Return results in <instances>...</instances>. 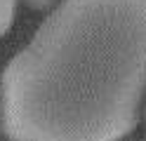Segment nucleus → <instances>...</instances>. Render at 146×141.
<instances>
[{"mask_svg":"<svg viewBox=\"0 0 146 141\" xmlns=\"http://www.w3.org/2000/svg\"><path fill=\"white\" fill-rule=\"evenodd\" d=\"M146 89V0H64L0 75L10 141H120Z\"/></svg>","mask_w":146,"mask_h":141,"instance_id":"nucleus-1","label":"nucleus"},{"mask_svg":"<svg viewBox=\"0 0 146 141\" xmlns=\"http://www.w3.org/2000/svg\"><path fill=\"white\" fill-rule=\"evenodd\" d=\"M17 12V0H0V38H3L14 21Z\"/></svg>","mask_w":146,"mask_h":141,"instance_id":"nucleus-2","label":"nucleus"},{"mask_svg":"<svg viewBox=\"0 0 146 141\" xmlns=\"http://www.w3.org/2000/svg\"><path fill=\"white\" fill-rule=\"evenodd\" d=\"M24 3L29 5L31 9H38V12H47V9L52 12V9H54V7H59L64 0H24Z\"/></svg>","mask_w":146,"mask_h":141,"instance_id":"nucleus-3","label":"nucleus"},{"mask_svg":"<svg viewBox=\"0 0 146 141\" xmlns=\"http://www.w3.org/2000/svg\"><path fill=\"white\" fill-rule=\"evenodd\" d=\"M144 141H146V136H144Z\"/></svg>","mask_w":146,"mask_h":141,"instance_id":"nucleus-4","label":"nucleus"}]
</instances>
